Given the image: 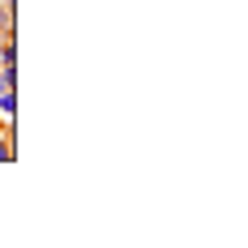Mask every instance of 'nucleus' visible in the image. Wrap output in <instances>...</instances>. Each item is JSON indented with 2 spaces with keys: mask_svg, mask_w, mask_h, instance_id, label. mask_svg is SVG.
<instances>
[{
  "mask_svg": "<svg viewBox=\"0 0 248 248\" xmlns=\"http://www.w3.org/2000/svg\"><path fill=\"white\" fill-rule=\"evenodd\" d=\"M13 30V0H0V34Z\"/></svg>",
  "mask_w": 248,
  "mask_h": 248,
  "instance_id": "obj_2",
  "label": "nucleus"
},
{
  "mask_svg": "<svg viewBox=\"0 0 248 248\" xmlns=\"http://www.w3.org/2000/svg\"><path fill=\"white\" fill-rule=\"evenodd\" d=\"M13 111H17V99H13V90H0V116H4V120H13Z\"/></svg>",
  "mask_w": 248,
  "mask_h": 248,
  "instance_id": "obj_3",
  "label": "nucleus"
},
{
  "mask_svg": "<svg viewBox=\"0 0 248 248\" xmlns=\"http://www.w3.org/2000/svg\"><path fill=\"white\" fill-rule=\"evenodd\" d=\"M13 60H17V43H13V30L0 39V69H13Z\"/></svg>",
  "mask_w": 248,
  "mask_h": 248,
  "instance_id": "obj_1",
  "label": "nucleus"
},
{
  "mask_svg": "<svg viewBox=\"0 0 248 248\" xmlns=\"http://www.w3.org/2000/svg\"><path fill=\"white\" fill-rule=\"evenodd\" d=\"M4 124H13V120H4V116H0V128H4Z\"/></svg>",
  "mask_w": 248,
  "mask_h": 248,
  "instance_id": "obj_5",
  "label": "nucleus"
},
{
  "mask_svg": "<svg viewBox=\"0 0 248 248\" xmlns=\"http://www.w3.org/2000/svg\"><path fill=\"white\" fill-rule=\"evenodd\" d=\"M13 158V137H0V163H9Z\"/></svg>",
  "mask_w": 248,
  "mask_h": 248,
  "instance_id": "obj_4",
  "label": "nucleus"
}]
</instances>
